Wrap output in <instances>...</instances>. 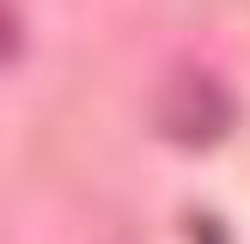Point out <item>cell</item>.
Returning <instances> with one entry per match:
<instances>
[{
    "instance_id": "cell-1",
    "label": "cell",
    "mask_w": 250,
    "mask_h": 244,
    "mask_svg": "<svg viewBox=\"0 0 250 244\" xmlns=\"http://www.w3.org/2000/svg\"><path fill=\"white\" fill-rule=\"evenodd\" d=\"M153 122H159L165 141L202 153V146H220L232 128H238V104H232V92L214 80V73L177 67L165 85H159V98H153Z\"/></svg>"
},
{
    "instance_id": "cell-2",
    "label": "cell",
    "mask_w": 250,
    "mask_h": 244,
    "mask_svg": "<svg viewBox=\"0 0 250 244\" xmlns=\"http://www.w3.org/2000/svg\"><path fill=\"white\" fill-rule=\"evenodd\" d=\"M12 55H19V19L0 6V61H12Z\"/></svg>"
},
{
    "instance_id": "cell-3",
    "label": "cell",
    "mask_w": 250,
    "mask_h": 244,
    "mask_svg": "<svg viewBox=\"0 0 250 244\" xmlns=\"http://www.w3.org/2000/svg\"><path fill=\"white\" fill-rule=\"evenodd\" d=\"M195 244H226V232H220L214 220H195Z\"/></svg>"
},
{
    "instance_id": "cell-4",
    "label": "cell",
    "mask_w": 250,
    "mask_h": 244,
    "mask_svg": "<svg viewBox=\"0 0 250 244\" xmlns=\"http://www.w3.org/2000/svg\"><path fill=\"white\" fill-rule=\"evenodd\" d=\"M116 244H134V238H116Z\"/></svg>"
}]
</instances>
